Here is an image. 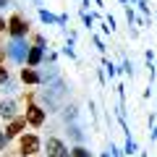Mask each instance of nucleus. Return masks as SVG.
<instances>
[{
  "instance_id": "1",
  "label": "nucleus",
  "mask_w": 157,
  "mask_h": 157,
  "mask_svg": "<svg viewBox=\"0 0 157 157\" xmlns=\"http://www.w3.org/2000/svg\"><path fill=\"white\" fill-rule=\"evenodd\" d=\"M29 32H32L29 29V18L21 11H13L8 16V34H11V39H26Z\"/></svg>"
},
{
  "instance_id": "2",
  "label": "nucleus",
  "mask_w": 157,
  "mask_h": 157,
  "mask_svg": "<svg viewBox=\"0 0 157 157\" xmlns=\"http://www.w3.org/2000/svg\"><path fill=\"white\" fill-rule=\"evenodd\" d=\"M39 149H42V139H39L37 134H21L16 141V155L21 157H34L39 155Z\"/></svg>"
},
{
  "instance_id": "3",
  "label": "nucleus",
  "mask_w": 157,
  "mask_h": 157,
  "mask_svg": "<svg viewBox=\"0 0 157 157\" xmlns=\"http://www.w3.org/2000/svg\"><path fill=\"white\" fill-rule=\"evenodd\" d=\"M24 118H26V126H32V128H42V126H45L47 110L34 102V94H29V105H26V110H24Z\"/></svg>"
},
{
  "instance_id": "4",
  "label": "nucleus",
  "mask_w": 157,
  "mask_h": 157,
  "mask_svg": "<svg viewBox=\"0 0 157 157\" xmlns=\"http://www.w3.org/2000/svg\"><path fill=\"white\" fill-rule=\"evenodd\" d=\"M26 52H29V39H8L6 55H8V60H11V63L24 66V63H26Z\"/></svg>"
},
{
  "instance_id": "5",
  "label": "nucleus",
  "mask_w": 157,
  "mask_h": 157,
  "mask_svg": "<svg viewBox=\"0 0 157 157\" xmlns=\"http://www.w3.org/2000/svg\"><path fill=\"white\" fill-rule=\"evenodd\" d=\"M24 128H26V118H24V113H21V115H16L13 121H8V123H6L3 134H6V139L11 141V139H18V136L24 134Z\"/></svg>"
},
{
  "instance_id": "6",
  "label": "nucleus",
  "mask_w": 157,
  "mask_h": 157,
  "mask_svg": "<svg viewBox=\"0 0 157 157\" xmlns=\"http://www.w3.org/2000/svg\"><path fill=\"white\" fill-rule=\"evenodd\" d=\"M45 149H47V157H71V155H68V147L63 144L58 136H47Z\"/></svg>"
},
{
  "instance_id": "7",
  "label": "nucleus",
  "mask_w": 157,
  "mask_h": 157,
  "mask_svg": "<svg viewBox=\"0 0 157 157\" xmlns=\"http://www.w3.org/2000/svg\"><path fill=\"white\" fill-rule=\"evenodd\" d=\"M42 60H45V47H34V45H29L26 63H24V66H26V68H37Z\"/></svg>"
},
{
  "instance_id": "8",
  "label": "nucleus",
  "mask_w": 157,
  "mask_h": 157,
  "mask_svg": "<svg viewBox=\"0 0 157 157\" xmlns=\"http://www.w3.org/2000/svg\"><path fill=\"white\" fill-rule=\"evenodd\" d=\"M18 78H21L24 84H32V86L42 84V76H39V71H37V68H26V66L18 71Z\"/></svg>"
},
{
  "instance_id": "9",
  "label": "nucleus",
  "mask_w": 157,
  "mask_h": 157,
  "mask_svg": "<svg viewBox=\"0 0 157 157\" xmlns=\"http://www.w3.org/2000/svg\"><path fill=\"white\" fill-rule=\"evenodd\" d=\"M0 115H3V121H13V118L16 115H21V113H18V105H16V100H3V113H0Z\"/></svg>"
},
{
  "instance_id": "10",
  "label": "nucleus",
  "mask_w": 157,
  "mask_h": 157,
  "mask_svg": "<svg viewBox=\"0 0 157 157\" xmlns=\"http://www.w3.org/2000/svg\"><path fill=\"white\" fill-rule=\"evenodd\" d=\"M37 13H39V21H42V24H47V26H58V16H55V13H50L47 8L39 6Z\"/></svg>"
},
{
  "instance_id": "11",
  "label": "nucleus",
  "mask_w": 157,
  "mask_h": 157,
  "mask_svg": "<svg viewBox=\"0 0 157 157\" xmlns=\"http://www.w3.org/2000/svg\"><path fill=\"white\" fill-rule=\"evenodd\" d=\"M68 134H71V139L76 141V144H84V134H81V128H78L76 123H68Z\"/></svg>"
},
{
  "instance_id": "12",
  "label": "nucleus",
  "mask_w": 157,
  "mask_h": 157,
  "mask_svg": "<svg viewBox=\"0 0 157 157\" xmlns=\"http://www.w3.org/2000/svg\"><path fill=\"white\" fill-rule=\"evenodd\" d=\"M68 155H71V157H92V152L86 149L84 144H76L73 149H68Z\"/></svg>"
},
{
  "instance_id": "13",
  "label": "nucleus",
  "mask_w": 157,
  "mask_h": 157,
  "mask_svg": "<svg viewBox=\"0 0 157 157\" xmlns=\"http://www.w3.org/2000/svg\"><path fill=\"white\" fill-rule=\"evenodd\" d=\"M123 155H128V157L136 155V141L131 139V136H126V152H123Z\"/></svg>"
},
{
  "instance_id": "14",
  "label": "nucleus",
  "mask_w": 157,
  "mask_h": 157,
  "mask_svg": "<svg viewBox=\"0 0 157 157\" xmlns=\"http://www.w3.org/2000/svg\"><path fill=\"white\" fill-rule=\"evenodd\" d=\"M102 68H105V73H107V76H110V78H115V73H118V68L113 66V63L107 60V58H105V60H102Z\"/></svg>"
},
{
  "instance_id": "15",
  "label": "nucleus",
  "mask_w": 157,
  "mask_h": 157,
  "mask_svg": "<svg viewBox=\"0 0 157 157\" xmlns=\"http://www.w3.org/2000/svg\"><path fill=\"white\" fill-rule=\"evenodd\" d=\"M81 21H84V26H86V29L94 26V16H92V13H86V11H81Z\"/></svg>"
},
{
  "instance_id": "16",
  "label": "nucleus",
  "mask_w": 157,
  "mask_h": 157,
  "mask_svg": "<svg viewBox=\"0 0 157 157\" xmlns=\"http://www.w3.org/2000/svg\"><path fill=\"white\" fill-rule=\"evenodd\" d=\"M8 81H11V73H8V68L3 66V63H0V86H3V84H8Z\"/></svg>"
},
{
  "instance_id": "17",
  "label": "nucleus",
  "mask_w": 157,
  "mask_h": 157,
  "mask_svg": "<svg viewBox=\"0 0 157 157\" xmlns=\"http://www.w3.org/2000/svg\"><path fill=\"white\" fill-rule=\"evenodd\" d=\"M126 18H128V26H131V24L136 21V11H134L131 6H126Z\"/></svg>"
},
{
  "instance_id": "18",
  "label": "nucleus",
  "mask_w": 157,
  "mask_h": 157,
  "mask_svg": "<svg viewBox=\"0 0 157 157\" xmlns=\"http://www.w3.org/2000/svg\"><path fill=\"white\" fill-rule=\"evenodd\" d=\"M123 73H126V76H134V66H131V60H123Z\"/></svg>"
},
{
  "instance_id": "19",
  "label": "nucleus",
  "mask_w": 157,
  "mask_h": 157,
  "mask_svg": "<svg viewBox=\"0 0 157 157\" xmlns=\"http://www.w3.org/2000/svg\"><path fill=\"white\" fill-rule=\"evenodd\" d=\"M3 149H8V139H6V134H3V128H0V152Z\"/></svg>"
},
{
  "instance_id": "20",
  "label": "nucleus",
  "mask_w": 157,
  "mask_h": 157,
  "mask_svg": "<svg viewBox=\"0 0 157 157\" xmlns=\"http://www.w3.org/2000/svg\"><path fill=\"white\" fill-rule=\"evenodd\" d=\"M0 34H8V18L0 16Z\"/></svg>"
},
{
  "instance_id": "21",
  "label": "nucleus",
  "mask_w": 157,
  "mask_h": 157,
  "mask_svg": "<svg viewBox=\"0 0 157 157\" xmlns=\"http://www.w3.org/2000/svg\"><path fill=\"white\" fill-rule=\"evenodd\" d=\"M94 45H97L100 52H105V42H102V37H94Z\"/></svg>"
},
{
  "instance_id": "22",
  "label": "nucleus",
  "mask_w": 157,
  "mask_h": 157,
  "mask_svg": "<svg viewBox=\"0 0 157 157\" xmlns=\"http://www.w3.org/2000/svg\"><path fill=\"white\" fill-rule=\"evenodd\" d=\"M6 60H8V55H6V45L0 42V63H6Z\"/></svg>"
},
{
  "instance_id": "23",
  "label": "nucleus",
  "mask_w": 157,
  "mask_h": 157,
  "mask_svg": "<svg viewBox=\"0 0 157 157\" xmlns=\"http://www.w3.org/2000/svg\"><path fill=\"white\" fill-rule=\"evenodd\" d=\"M11 6V0H0V8H8Z\"/></svg>"
},
{
  "instance_id": "24",
  "label": "nucleus",
  "mask_w": 157,
  "mask_h": 157,
  "mask_svg": "<svg viewBox=\"0 0 157 157\" xmlns=\"http://www.w3.org/2000/svg\"><path fill=\"white\" fill-rule=\"evenodd\" d=\"M131 3H136V6H139V3H147V0H131ZM131 3H128V6H131Z\"/></svg>"
},
{
  "instance_id": "25",
  "label": "nucleus",
  "mask_w": 157,
  "mask_h": 157,
  "mask_svg": "<svg viewBox=\"0 0 157 157\" xmlns=\"http://www.w3.org/2000/svg\"><path fill=\"white\" fill-rule=\"evenodd\" d=\"M118 3H123V6H128V3H131V0H118Z\"/></svg>"
},
{
  "instance_id": "26",
  "label": "nucleus",
  "mask_w": 157,
  "mask_h": 157,
  "mask_svg": "<svg viewBox=\"0 0 157 157\" xmlns=\"http://www.w3.org/2000/svg\"><path fill=\"white\" fill-rule=\"evenodd\" d=\"M152 139H157V128H155V134H152Z\"/></svg>"
},
{
  "instance_id": "27",
  "label": "nucleus",
  "mask_w": 157,
  "mask_h": 157,
  "mask_svg": "<svg viewBox=\"0 0 157 157\" xmlns=\"http://www.w3.org/2000/svg\"><path fill=\"white\" fill-rule=\"evenodd\" d=\"M0 113H3V100H0Z\"/></svg>"
},
{
  "instance_id": "28",
  "label": "nucleus",
  "mask_w": 157,
  "mask_h": 157,
  "mask_svg": "<svg viewBox=\"0 0 157 157\" xmlns=\"http://www.w3.org/2000/svg\"><path fill=\"white\" fill-rule=\"evenodd\" d=\"M141 157H147V152H144V155H141Z\"/></svg>"
},
{
  "instance_id": "29",
  "label": "nucleus",
  "mask_w": 157,
  "mask_h": 157,
  "mask_svg": "<svg viewBox=\"0 0 157 157\" xmlns=\"http://www.w3.org/2000/svg\"><path fill=\"white\" fill-rule=\"evenodd\" d=\"M34 157H42V155H34Z\"/></svg>"
},
{
  "instance_id": "30",
  "label": "nucleus",
  "mask_w": 157,
  "mask_h": 157,
  "mask_svg": "<svg viewBox=\"0 0 157 157\" xmlns=\"http://www.w3.org/2000/svg\"><path fill=\"white\" fill-rule=\"evenodd\" d=\"M155 18H157V13H155Z\"/></svg>"
}]
</instances>
